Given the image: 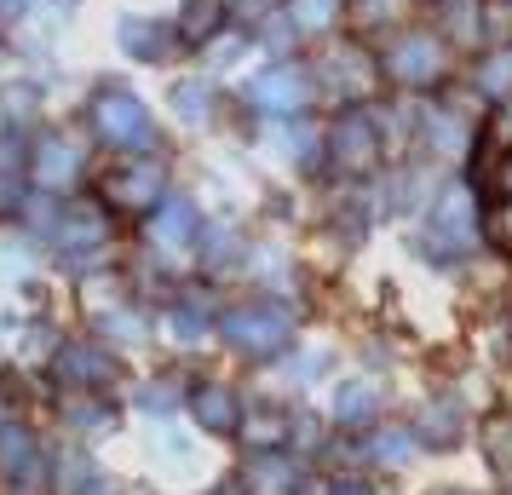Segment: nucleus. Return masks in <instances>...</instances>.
<instances>
[{
  "instance_id": "f03ea898",
  "label": "nucleus",
  "mask_w": 512,
  "mask_h": 495,
  "mask_svg": "<svg viewBox=\"0 0 512 495\" xmlns=\"http://www.w3.org/2000/svg\"><path fill=\"white\" fill-rule=\"evenodd\" d=\"M202 421L231 426V398H219V392H202Z\"/></svg>"
},
{
  "instance_id": "f257e3e1",
  "label": "nucleus",
  "mask_w": 512,
  "mask_h": 495,
  "mask_svg": "<svg viewBox=\"0 0 512 495\" xmlns=\"http://www.w3.org/2000/svg\"><path fill=\"white\" fill-rule=\"evenodd\" d=\"M98 121L110 127V139H144V116H139V104H127V98H104Z\"/></svg>"
}]
</instances>
